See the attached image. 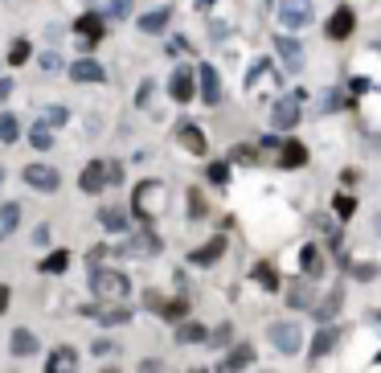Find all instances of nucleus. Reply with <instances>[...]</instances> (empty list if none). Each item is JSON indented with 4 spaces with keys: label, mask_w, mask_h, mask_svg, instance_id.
I'll return each instance as SVG.
<instances>
[{
    "label": "nucleus",
    "mask_w": 381,
    "mask_h": 373,
    "mask_svg": "<svg viewBox=\"0 0 381 373\" xmlns=\"http://www.w3.org/2000/svg\"><path fill=\"white\" fill-rule=\"evenodd\" d=\"M0 140H4V144H16V119H12L8 111L0 115Z\"/></svg>",
    "instance_id": "33"
},
{
    "label": "nucleus",
    "mask_w": 381,
    "mask_h": 373,
    "mask_svg": "<svg viewBox=\"0 0 381 373\" xmlns=\"http://www.w3.org/2000/svg\"><path fill=\"white\" fill-rule=\"evenodd\" d=\"M78 365V353L74 349H53L49 353V373H66V370H74Z\"/></svg>",
    "instance_id": "18"
},
{
    "label": "nucleus",
    "mask_w": 381,
    "mask_h": 373,
    "mask_svg": "<svg viewBox=\"0 0 381 373\" xmlns=\"http://www.w3.org/2000/svg\"><path fill=\"white\" fill-rule=\"evenodd\" d=\"M4 312H8V287L0 283V316H4Z\"/></svg>",
    "instance_id": "48"
},
{
    "label": "nucleus",
    "mask_w": 381,
    "mask_h": 373,
    "mask_svg": "<svg viewBox=\"0 0 381 373\" xmlns=\"http://www.w3.org/2000/svg\"><path fill=\"white\" fill-rule=\"evenodd\" d=\"M25 181H29L33 189H41V193H53V189H57V172H53L49 164H29V168H25Z\"/></svg>",
    "instance_id": "9"
},
{
    "label": "nucleus",
    "mask_w": 381,
    "mask_h": 373,
    "mask_svg": "<svg viewBox=\"0 0 381 373\" xmlns=\"http://www.w3.org/2000/svg\"><path fill=\"white\" fill-rule=\"evenodd\" d=\"M107 16H131V0H107Z\"/></svg>",
    "instance_id": "35"
},
{
    "label": "nucleus",
    "mask_w": 381,
    "mask_h": 373,
    "mask_svg": "<svg viewBox=\"0 0 381 373\" xmlns=\"http://www.w3.org/2000/svg\"><path fill=\"white\" fill-rule=\"evenodd\" d=\"M254 275H259V283H263V287H279V279H275V271H271L267 263H263V267H259Z\"/></svg>",
    "instance_id": "39"
},
{
    "label": "nucleus",
    "mask_w": 381,
    "mask_h": 373,
    "mask_svg": "<svg viewBox=\"0 0 381 373\" xmlns=\"http://www.w3.org/2000/svg\"><path fill=\"white\" fill-rule=\"evenodd\" d=\"M337 304H341V296H337V292H332V296H328V300H324V304H316V308H312V312H316V316H320V320H332V316H337Z\"/></svg>",
    "instance_id": "32"
},
{
    "label": "nucleus",
    "mask_w": 381,
    "mask_h": 373,
    "mask_svg": "<svg viewBox=\"0 0 381 373\" xmlns=\"http://www.w3.org/2000/svg\"><path fill=\"white\" fill-rule=\"evenodd\" d=\"M267 337H271V345H275L279 353H300V329H295V324H283V320H279V324H271Z\"/></svg>",
    "instance_id": "4"
},
{
    "label": "nucleus",
    "mask_w": 381,
    "mask_h": 373,
    "mask_svg": "<svg viewBox=\"0 0 381 373\" xmlns=\"http://www.w3.org/2000/svg\"><path fill=\"white\" fill-rule=\"evenodd\" d=\"M341 181H345V185H357V181H361V172H357V168H345V172H341Z\"/></svg>",
    "instance_id": "43"
},
{
    "label": "nucleus",
    "mask_w": 381,
    "mask_h": 373,
    "mask_svg": "<svg viewBox=\"0 0 381 373\" xmlns=\"http://www.w3.org/2000/svg\"><path fill=\"white\" fill-rule=\"evenodd\" d=\"M332 349H337V333H332V329H320V333H316V341H312V361L328 357Z\"/></svg>",
    "instance_id": "17"
},
{
    "label": "nucleus",
    "mask_w": 381,
    "mask_h": 373,
    "mask_svg": "<svg viewBox=\"0 0 381 373\" xmlns=\"http://www.w3.org/2000/svg\"><path fill=\"white\" fill-rule=\"evenodd\" d=\"M29 53H33V49H29V41H25V37H16V41H12V49H8V62H12V66H21V62H29Z\"/></svg>",
    "instance_id": "30"
},
{
    "label": "nucleus",
    "mask_w": 381,
    "mask_h": 373,
    "mask_svg": "<svg viewBox=\"0 0 381 373\" xmlns=\"http://www.w3.org/2000/svg\"><path fill=\"white\" fill-rule=\"evenodd\" d=\"M8 90H12V78H0V103L8 99Z\"/></svg>",
    "instance_id": "47"
},
{
    "label": "nucleus",
    "mask_w": 381,
    "mask_h": 373,
    "mask_svg": "<svg viewBox=\"0 0 381 373\" xmlns=\"http://www.w3.org/2000/svg\"><path fill=\"white\" fill-rule=\"evenodd\" d=\"M279 21H283V29H304V25H312V0H283V4H279Z\"/></svg>",
    "instance_id": "2"
},
{
    "label": "nucleus",
    "mask_w": 381,
    "mask_h": 373,
    "mask_svg": "<svg viewBox=\"0 0 381 373\" xmlns=\"http://www.w3.org/2000/svg\"><path fill=\"white\" fill-rule=\"evenodd\" d=\"M144 304H148V308H156V312H160V304H164V300H160V296H156V292H148V296H144Z\"/></svg>",
    "instance_id": "44"
},
{
    "label": "nucleus",
    "mask_w": 381,
    "mask_h": 373,
    "mask_svg": "<svg viewBox=\"0 0 381 373\" xmlns=\"http://www.w3.org/2000/svg\"><path fill=\"white\" fill-rule=\"evenodd\" d=\"M111 349H115V345H111V341H94V353H98V357H107V353H111Z\"/></svg>",
    "instance_id": "46"
},
{
    "label": "nucleus",
    "mask_w": 381,
    "mask_h": 373,
    "mask_svg": "<svg viewBox=\"0 0 381 373\" xmlns=\"http://www.w3.org/2000/svg\"><path fill=\"white\" fill-rule=\"evenodd\" d=\"M197 78H201V99H205L209 107H218V99H222V82H218V70H213V66H197Z\"/></svg>",
    "instance_id": "11"
},
{
    "label": "nucleus",
    "mask_w": 381,
    "mask_h": 373,
    "mask_svg": "<svg viewBox=\"0 0 381 373\" xmlns=\"http://www.w3.org/2000/svg\"><path fill=\"white\" fill-rule=\"evenodd\" d=\"M70 78H74V82H103V66H98L94 57H82V62L70 66Z\"/></svg>",
    "instance_id": "13"
},
{
    "label": "nucleus",
    "mask_w": 381,
    "mask_h": 373,
    "mask_svg": "<svg viewBox=\"0 0 381 373\" xmlns=\"http://www.w3.org/2000/svg\"><path fill=\"white\" fill-rule=\"evenodd\" d=\"M45 123H49V127H62V123H66V107H49V111H45Z\"/></svg>",
    "instance_id": "36"
},
{
    "label": "nucleus",
    "mask_w": 381,
    "mask_h": 373,
    "mask_svg": "<svg viewBox=\"0 0 381 373\" xmlns=\"http://www.w3.org/2000/svg\"><path fill=\"white\" fill-rule=\"evenodd\" d=\"M66 263H70V255H66V250H53V255L41 263V271H45V275H57V271H66Z\"/></svg>",
    "instance_id": "29"
},
{
    "label": "nucleus",
    "mask_w": 381,
    "mask_h": 373,
    "mask_svg": "<svg viewBox=\"0 0 381 373\" xmlns=\"http://www.w3.org/2000/svg\"><path fill=\"white\" fill-rule=\"evenodd\" d=\"M209 181H213V185H226V181H230V168H226V164H209Z\"/></svg>",
    "instance_id": "37"
},
{
    "label": "nucleus",
    "mask_w": 381,
    "mask_h": 373,
    "mask_svg": "<svg viewBox=\"0 0 381 373\" xmlns=\"http://www.w3.org/2000/svg\"><path fill=\"white\" fill-rule=\"evenodd\" d=\"M189 205H193V209H189V214H193V218H205V197H201V193H197V189H193V193H189Z\"/></svg>",
    "instance_id": "38"
},
{
    "label": "nucleus",
    "mask_w": 381,
    "mask_h": 373,
    "mask_svg": "<svg viewBox=\"0 0 381 373\" xmlns=\"http://www.w3.org/2000/svg\"><path fill=\"white\" fill-rule=\"evenodd\" d=\"M185 312H189L185 300H168V304H160V316H168V320H185Z\"/></svg>",
    "instance_id": "31"
},
{
    "label": "nucleus",
    "mask_w": 381,
    "mask_h": 373,
    "mask_svg": "<svg viewBox=\"0 0 381 373\" xmlns=\"http://www.w3.org/2000/svg\"><path fill=\"white\" fill-rule=\"evenodd\" d=\"M176 341H181V345H205V341H209V333H205L201 324H193V320H189V324H181V329H176Z\"/></svg>",
    "instance_id": "20"
},
{
    "label": "nucleus",
    "mask_w": 381,
    "mask_h": 373,
    "mask_svg": "<svg viewBox=\"0 0 381 373\" xmlns=\"http://www.w3.org/2000/svg\"><path fill=\"white\" fill-rule=\"evenodd\" d=\"M275 49H279V62H283L291 74L304 70V45H300L295 37H283V33H279V37H275Z\"/></svg>",
    "instance_id": "3"
},
{
    "label": "nucleus",
    "mask_w": 381,
    "mask_h": 373,
    "mask_svg": "<svg viewBox=\"0 0 381 373\" xmlns=\"http://www.w3.org/2000/svg\"><path fill=\"white\" fill-rule=\"evenodd\" d=\"M353 29H357V16H353V8H337V12L328 16V37H332V41H345Z\"/></svg>",
    "instance_id": "7"
},
{
    "label": "nucleus",
    "mask_w": 381,
    "mask_h": 373,
    "mask_svg": "<svg viewBox=\"0 0 381 373\" xmlns=\"http://www.w3.org/2000/svg\"><path fill=\"white\" fill-rule=\"evenodd\" d=\"M181 144H185L193 156H201V152H205V136H201V127H181Z\"/></svg>",
    "instance_id": "24"
},
{
    "label": "nucleus",
    "mask_w": 381,
    "mask_h": 373,
    "mask_svg": "<svg viewBox=\"0 0 381 373\" xmlns=\"http://www.w3.org/2000/svg\"><path fill=\"white\" fill-rule=\"evenodd\" d=\"M90 312H94L103 324H123V320H131V308H123V304H119V308H90Z\"/></svg>",
    "instance_id": "25"
},
{
    "label": "nucleus",
    "mask_w": 381,
    "mask_h": 373,
    "mask_svg": "<svg viewBox=\"0 0 381 373\" xmlns=\"http://www.w3.org/2000/svg\"><path fill=\"white\" fill-rule=\"evenodd\" d=\"M226 337H230V324H222V329H218V337H213L209 345H226Z\"/></svg>",
    "instance_id": "45"
},
{
    "label": "nucleus",
    "mask_w": 381,
    "mask_h": 373,
    "mask_svg": "<svg viewBox=\"0 0 381 373\" xmlns=\"http://www.w3.org/2000/svg\"><path fill=\"white\" fill-rule=\"evenodd\" d=\"M74 29H78V33L86 37V45H82V49H90V45L98 41V33H103V25H98V16H78V25H74Z\"/></svg>",
    "instance_id": "22"
},
{
    "label": "nucleus",
    "mask_w": 381,
    "mask_h": 373,
    "mask_svg": "<svg viewBox=\"0 0 381 373\" xmlns=\"http://www.w3.org/2000/svg\"><path fill=\"white\" fill-rule=\"evenodd\" d=\"M353 275H357V279H373V275H378V267H373V263H361Z\"/></svg>",
    "instance_id": "40"
},
{
    "label": "nucleus",
    "mask_w": 381,
    "mask_h": 373,
    "mask_svg": "<svg viewBox=\"0 0 381 373\" xmlns=\"http://www.w3.org/2000/svg\"><path fill=\"white\" fill-rule=\"evenodd\" d=\"M0 181H4V168H0Z\"/></svg>",
    "instance_id": "49"
},
{
    "label": "nucleus",
    "mask_w": 381,
    "mask_h": 373,
    "mask_svg": "<svg viewBox=\"0 0 381 373\" xmlns=\"http://www.w3.org/2000/svg\"><path fill=\"white\" fill-rule=\"evenodd\" d=\"M160 201H164V189H160V185H140V193H135V209H140L144 218H152V214H156L152 205H160Z\"/></svg>",
    "instance_id": "12"
},
{
    "label": "nucleus",
    "mask_w": 381,
    "mask_h": 373,
    "mask_svg": "<svg viewBox=\"0 0 381 373\" xmlns=\"http://www.w3.org/2000/svg\"><path fill=\"white\" fill-rule=\"evenodd\" d=\"M332 209H337V214H341V218H353V214H357V201H353V197H349V193H341V197H337V201H332Z\"/></svg>",
    "instance_id": "34"
},
{
    "label": "nucleus",
    "mask_w": 381,
    "mask_h": 373,
    "mask_svg": "<svg viewBox=\"0 0 381 373\" xmlns=\"http://www.w3.org/2000/svg\"><path fill=\"white\" fill-rule=\"evenodd\" d=\"M271 123H275L279 131H291V127L300 123V103H295V99H283V103H275V111H271Z\"/></svg>",
    "instance_id": "8"
},
{
    "label": "nucleus",
    "mask_w": 381,
    "mask_h": 373,
    "mask_svg": "<svg viewBox=\"0 0 381 373\" xmlns=\"http://www.w3.org/2000/svg\"><path fill=\"white\" fill-rule=\"evenodd\" d=\"M41 66H45V70H57V66H62V57H57V53H45V57H41Z\"/></svg>",
    "instance_id": "42"
},
{
    "label": "nucleus",
    "mask_w": 381,
    "mask_h": 373,
    "mask_svg": "<svg viewBox=\"0 0 381 373\" xmlns=\"http://www.w3.org/2000/svg\"><path fill=\"white\" fill-rule=\"evenodd\" d=\"M193 86H197V74H193V70H185V66L168 78V94H172L176 103H189V99H193Z\"/></svg>",
    "instance_id": "5"
},
{
    "label": "nucleus",
    "mask_w": 381,
    "mask_h": 373,
    "mask_svg": "<svg viewBox=\"0 0 381 373\" xmlns=\"http://www.w3.org/2000/svg\"><path fill=\"white\" fill-rule=\"evenodd\" d=\"M98 222H103L107 230H115V234H123V230H127V214H123V209H115V205L98 209Z\"/></svg>",
    "instance_id": "19"
},
{
    "label": "nucleus",
    "mask_w": 381,
    "mask_h": 373,
    "mask_svg": "<svg viewBox=\"0 0 381 373\" xmlns=\"http://www.w3.org/2000/svg\"><path fill=\"white\" fill-rule=\"evenodd\" d=\"M8 349H12V357H33V353H37V337H33L29 329H16V333L8 337Z\"/></svg>",
    "instance_id": "15"
},
{
    "label": "nucleus",
    "mask_w": 381,
    "mask_h": 373,
    "mask_svg": "<svg viewBox=\"0 0 381 373\" xmlns=\"http://www.w3.org/2000/svg\"><path fill=\"white\" fill-rule=\"evenodd\" d=\"M90 292L98 300H123L131 292V283H127V275H119L111 267H98V271H90Z\"/></svg>",
    "instance_id": "1"
},
{
    "label": "nucleus",
    "mask_w": 381,
    "mask_h": 373,
    "mask_svg": "<svg viewBox=\"0 0 381 373\" xmlns=\"http://www.w3.org/2000/svg\"><path fill=\"white\" fill-rule=\"evenodd\" d=\"M226 255V238H213L209 246H201V250H193L189 255V263H197V267H205V263H213V259H222Z\"/></svg>",
    "instance_id": "16"
},
{
    "label": "nucleus",
    "mask_w": 381,
    "mask_h": 373,
    "mask_svg": "<svg viewBox=\"0 0 381 373\" xmlns=\"http://www.w3.org/2000/svg\"><path fill=\"white\" fill-rule=\"evenodd\" d=\"M21 226V205H0V242Z\"/></svg>",
    "instance_id": "21"
},
{
    "label": "nucleus",
    "mask_w": 381,
    "mask_h": 373,
    "mask_svg": "<svg viewBox=\"0 0 381 373\" xmlns=\"http://www.w3.org/2000/svg\"><path fill=\"white\" fill-rule=\"evenodd\" d=\"M78 189H82V193H98V189H107V168H103V160H90V164L82 168Z\"/></svg>",
    "instance_id": "10"
},
{
    "label": "nucleus",
    "mask_w": 381,
    "mask_h": 373,
    "mask_svg": "<svg viewBox=\"0 0 381 373\" xmlns=\"http://www.w3.org/2000/svg\"><path fill=\"white\" fill-rule=\"evenodd\" d=\"M279 164H287V168H300V164H308V148H304L300 140H287V144H279Z\"/></svg>",
    "instance_id": "14"
},
{
    "label": "nucleus",
    "mask_w": 381,
    "mask_h": 373,
    "mask_svg": "<svg viewBox=\"0 0 381 373\" xmlns=\"http://www.w3.org/2000/svg\"><path fill=\"white\" fill-rule=\"evenodd\" d=\"M29 144H33L37 152H45V148H53V131H49V123H37V127L29 131Z\"/></svg>",
    "instance_id": "28"
},
{
    "label": "nucleus",
    "mask_w": 381,
    "mask_h": 373,
    "mask_svg": "<svg viewBox=\"0 0 381 373\" xmlns=\"http://www.w3.org/2000/svg\"><path fill=\"white\" fill-rule=\"evenodd\" d=\"M164 25H168V8H156V12L140 16V29H144V33H160Z\"/></svg>",
    "instance_id": "27"
},
{
    "label": "nucleus",
    "mask_w": 381,
    "mask_h": 373,
    "mask_svg": "<svg viewBox=\"0 0 381 373\" xmlns=\"http://www.w3.org/2000/svg\"><path fill=\"white\" fill-rule=\"evenodd\" d=\"M250 361H254V349H250V345H238V349L226 353V370H242V365H250Z\"/></svg>",
    "instance_id": "26"
},
{
    "label": "nucleus",
    "mask_w": 381,
    "mask_h": 373,
    "mask_svg": "<svg viewBox=\"0 0 381 373\" xmlns=\"http://www.w3.org/2000/svg\"><path fill=\"white\" fill-rule=\"evenodd\" d=\"M300 263H304V275H312V279H316V275L324 271V255H320L316 246H304V255H300Z\"/></svg>",
    "instance_id": "23"
},
{
    "label": "nucleus",
    "mask_w": 381,
    "mask_h": 373,
    "mask_svg": "<svg viewBox=\"0 0 381 373\" xmlns=\"http://www.w3.org/2000/svg\"><path fill=\"white\" fill-rule=\"evenodd\" d=\"M160 238L156 234H140V238H131V242H119V250L123 255H131V259H148V255H160Z\"/></svg>",
    "instance_id": "6"
},
{
    "label": "nucleus",
    "mask_w": 381,
    "mask_h": 373,
    "mask_svg": "<svg viewBox=\"0 0 381 373\" xmlns=\"http://www.w3.org/2000/svg\"><path fill=\"white\" fill-rule=\"evenodd\" d=\"M185 49H189V41H185V37H172V41H168V53H185Z\"/></svg>",
    "instance_id": "41"
}]
</instances>
